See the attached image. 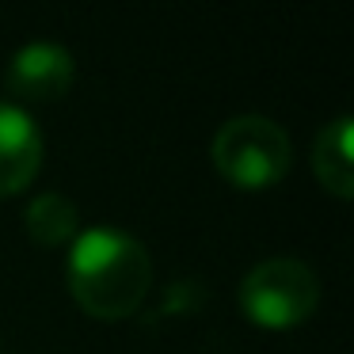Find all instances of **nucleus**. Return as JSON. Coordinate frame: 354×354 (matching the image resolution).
<instances>
[{"instance_id":"obj_1","label":"nucleus","mask_w":354,"mask_h":354,"mask_svg":"<svg viewBox=\"0 0 354 354\" xmlns=\"http://www.w3.org/2000/svg\"><path fill=\"white\" fill-rule=\"evenodd\" d=\"M65 274L84 313L122 320L145 305V293L153 286V259L133 232L118 225H88L73 236Z\"/></svg>"},{"instance_id":"obj_4","label":"nucleus","mask_w":354,"mask_h":354,"mask_svg":"<svg viewBox=\"0 0 354 354\" xmlns=\"http://www.w3.org/2000/svg\"><path fill=\"white\" fill-rule=\"evenodd\" d=\"M77 77L73 54L54 39H35L12 54L4 84L16 100H62Z\"/></svg>"},{"instance_id":"obj_6","label":"nucleus","mask_w":354,"mask_h":354,"mask_svg":"<svg viewBox=\"0 0 354 354\" xmlns=\"http://www.w3.org/2000/svg\"><path fill=\"white\" fill-rule=\"evenodd\" d=\"M313 171L320 187L335 198L354 194V156H351V115H335L320 126L313 141Z\"/></svg>"},{"instance_id":"obj_5","label":"nucleus","mask_w":354,"mask_h":354,"mask_svg":"<svg viewBox=\"0 0 354 354\" xmlns=\"http://www.w3.org/2000/svg\"><path fill=\"white\" fill-rule=\"evenodd\" d=\"M46 141L31 111L0 95V198L19 194L42 168Z\"/></svg>"},{"instance_id":"obj_3","label":"nucleus","mask_w":354,"mask_h":354,"mask_svg":"<svg viewBox=\"0 0 354 354\" xmlns=\"http://www.w3.org/2000/svg\"><path fill=\"white\" fill-rule=\"evenodd\" d=\"M316 305H320V278L305 259L274 255V259L255 263L240 278V308L259 328H293L308 320Z\"/></svg>"},{"instance_id":"obj_2","label":"nucleus","mask_w":354,"mask_h":354,"mask_svg":"<svg viewBox=\"0 0 354 354\" xmlns=\"http://www.w3.org/2000/svg\"><path fill=\"white\" fill-rule=\"evenodd\" d=\"M214 164L232 187L263 191L290 171V133L267 115H232L214 133Z\"/></svg>"},{"instance_id":"obj_7","label":"nucleus","mask_w":354,"mask_h":354,"mask_svg":"<svg viewBox=\"0 0 354 354\" xmlns=\"http://www.w3.org/2000/svg\"><path fill=\"white\" fill-rule=\"evenodd\" d=\"M24 229L39 248H62L73 244V236L80 232V209L69 194L62 191H42L27 202L24 209Z\"/></svg>"}]
</instances>
